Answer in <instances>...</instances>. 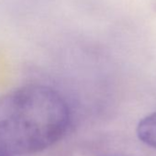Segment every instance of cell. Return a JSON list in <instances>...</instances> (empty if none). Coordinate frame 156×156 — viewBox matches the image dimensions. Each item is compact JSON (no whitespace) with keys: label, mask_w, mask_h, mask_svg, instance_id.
Returning <instances> with one entry per match:
<instances>
[{"label":"cell","mask_w":156,"mask_h":156,"mask_svg":"<svg viewBox=\"0 0 156 156\" xmlns=\"http://www.w3.org/2000/svg\"><path fill=\"white\" fill-rule=\"evenodd\" d=\"M0 156H15V155H13L12 153L9 152L8 151H6L3 148L0 147Z\"/></svg>","instance_id":"3957f363"},{"label":"cell","mask_w":156,"mask_h":156,"mask_svg":"<svg viewBox=\"0 0 156 156\" xmlns=\"http://www.w3.org/2000/svg\"><path fill=\"white\" fill-rule=\"evenodd\" d=\"M71 113L62 96L43 85H28L0 97V147L13 155L42 151L66 133Z\"/></svg>","instance_id":"6da1fadb"},{"label":"cell","mask_w":156,"mask_h":156,"mask_svg":"<svg viewBox=\"0 0 156 156\" xmlns=\"http://www.w3.org/2000/svg\"><path fill=\"white\" fill-rule=\"evenodd\" d=\"M137 135L143 143L156 149V112L144 117L139 122Z\"/></svg>","instance_id":"7a4b0ae2"}]
</instances>
